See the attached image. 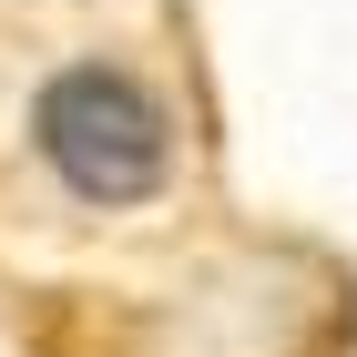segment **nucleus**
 <instances>
[{"mask_svg":"<svg viewBox=\"0 0 357 357\" xmlns=\"http://www.w3.org/2000/svg\"><path fill=\"white\" fill-rule=\"evenodd\" d=\"M31 143H41V164L82 194V204H143L174 174V112L133 72H112V61L52 72L41 102H31Z\"/></svg>","mask_w":357,"mask_h":357,"instance_id":"nucleus-1","label":"nucleus"}]
</instances>
